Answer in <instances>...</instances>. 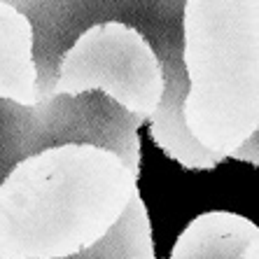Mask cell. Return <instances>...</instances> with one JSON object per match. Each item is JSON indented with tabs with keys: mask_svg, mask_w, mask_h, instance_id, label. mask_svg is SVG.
Returning <instances> with one entry per match:
<instances>
[{
	"mask_svg": "<svg viewBox=\"0 0 259 259\" xmlns=\"http://www.w3.org/2000/svg\"><path fill=\"white\" fill-rule=\"evenodd\" d=\"M259 241L257 224L236 212H203L175 241L170 259H243L250 243Z\"/></svg>",
	"mask_w": 259,
	"mask_h": 259,
	"instance_id": "52a82bcc",
	"label": "cell"
},
{
	"mask_svg": "<svg viewBox=\"0 0 259 259\" xmlns=\"http://www.w3.org/2000/svg\"><path fill=\"white\" fill-rule=\"evenodd\" d=\"M136 259H157V257H154V252H150V254H140V257H136Z\"/></svg>",
	"mask_w": 259,
	"mask_h": 259,
	"instance_id": "30bf717a",
	"label": "cell"
},
{
	"mask_svg": "<svg viewBox=\"0 0 259 259\" xmlns=\"http://www.w3.org/2000/svg\"><path fill=\"white\" fill-rule=\"evenodd\" d=\"M145 121L98 91L49 96L35 105L0 98V182L17 161L61 143H91L115 150L140 173V136Z\"/></svg>",
	"mask_w": 259,
	"mask_h": 259,
	"instance_id": "277c9868",
	"label": "cell"
},
{
	"mask_svg": "<svg viewBox=\"0 0 259 259\" xmlns=\"http://www.w3.org/2000/svg\"><path fill=\"white\" fill-rule=\"evenodd\" d=\"M19 7L33 26L37 98L52 96L59 59L91 24L117 19L133 26L154 47L163 70V98L150 119L154 143L189 170H212L217 159L189 136L182 121L187 77L182 66L185 0H5Z\"/></svg>",
	"mask_w": 259,
	"mask_h": 259,
	"instance_id": "3957f363",
	"label": "cell"
},
{
	"mask_svg": "<svg viewBox=\"0 0 259 259\" xmlns=\"http://www.w3.org/2000/svg\"><path fill=\"white\" fill-rule=\"evenodd\" d=\"M243 259H259V241L247 245V250L243 252Z\"/></svg>",
	"mask_w": 259,
	"mask_h": 259,
	"instance_id": "9c48e42d",
	"label": "cell"
},
{
	"mask_svg": "<svg viewBox=\"0 0 259 259\" xmlns=\"http://www.w3.org/2000/svg\"><path fill=\"white\" fill-rule=\"evenodd\" d=\"M182 121L217 161L257 166L259 0H185Z\"/></svg>",
	"mask_w": 259,
	"mask_h": 259,
	"instance_id": "7a4b0ae2",
	"label": "cell"
},
{
	"mask_svg": "<svg viewBox=\"0 0 259 259\" xmlns=\"http://www.w3.org/2000/svg\"><path fill=\"white\" fill-rule=\"evenodd\" d=\"M138 194L115 150L61 143L12 166L0 182V259H59L112 229Z\"/></svg>",
	"mask_w": 259,
	"mask_h": 259,
	"instance_id": "6da1fadb",
	"label": "cell"
},
{
	"mask_svg": "<svg viewBox=\"0 0 259 259\" xmlns=\"http://www.w3.org/2000/svg\"><path fill=\"white\" fill-rule=\"evenodd\" d=\"M150 252H154V245H152V227L147 208H145L140 194H133L126 210L121 212V217L101 241L82 252L59 259H136Z\"/></svg>",
	"mask_w": 259,
	"mask_h": 259,
	"instance_id": "ba28073f",
	"label": "cell"
},
{
	"mask_svg": "<svg viewBox=\"0 0 259 259\" xmlns=\"http://www.w3.org/2000/svg\"><path fill=\"white\" fill-rule=\"evenodd\" d=\"M98 91L143 121L163 98V70L157 52L138 28L108 19L91 24L61 54L52 96Z\"/></svg>",
	"mask_w": 259,
	"mask_h": 259,
	"instance_id": "5b68a950",
	"label": "cell"
},
{
	"mask_svg": "<svg viewBox=\"0 0 259 259\" xmlns=\"http://www.w3.org/2000/svg\"><path fill=\"white\" fill-rule=\"evenodd\" d=\"M0 98L19 105L40 103L33 26L19 7L5 0H0Z\"/></svg>",
	"mask_w": 259,
	"mask_h": 259,
	"instance_id": "8992f818",
	"label": "cell"
}]
</instances>
